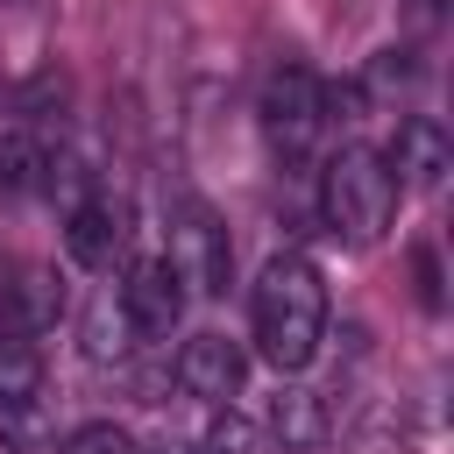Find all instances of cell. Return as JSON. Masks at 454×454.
<instances>
[{"mask_svg":"<svg viewBox=\"0 0 454 454\" xmlns=\"http://www.w3.org/2000/svg\"><path fill=\"white\" fill-rule=\"evenodd\" d=\"M64 248L78 270H114L128 255V199H114L106 184H85L71 206H64Z\"/></svg>","mask_w":454,"mask_h":454,"instance_id":"5b68a950","label":"cell"},{"mask_svg":"<svg viewBox=\"0 0 454 454\" xmlns=\"http://www.w3.org/2000/svg\"><path fill=\"white\" fill-rule=\"evenodd\" d=\"M241 376H248V355L227 333H192L184 355H177V383L192 397H206V404H234L241 397Z\"/></svg>","mask_w":454,"mask_h":454,"instance_id":"ba28073f","label":"cell"},{"mask_svg":"<svg viewBox=\"0 0 454 454\" xmlns=\"http://www.w3.org/2000/svg\"><path fill=\"white\" fill-rule=\"evenodd\" d=\"M57 454H142V447H135V433H128V426H114V419H92V426L64 433V447H57Z\"/></svg>","mask_w":454,"mask_h":454,"instance_id":"4fadbf2b","label":"cell"},{"mask_svg":"<svg viewBox=\"0 0 454 454\" xmlns=\"http://www.w3.org/2000/svg\"><path fill=\"white\" fill-rule=\"evenodd\" d=\"M43 177H50V149L35 135H0V199L21 206L43 192Z\"/></svg>","mask_w":454,"mask_h":454,"instance_id":"9c48e42d","label":"cell"},{"mask_svg":"<svg viewBox=\"0 0 454 454\" xmlns=\"http://www.w3.org/2000/svg\"><path fill=\"white\" fill-rule=\"evenodd\" d=\"M199 454H270V433L255 419H241L234 404H220L213 426H206V440H199Z\"/></svg>","mask_w":454,"mask_h":454,"instance_id":"7c38bea8","label":"cell"},{"mask_svg":"<svg viewBox=\"0 0 454 454\" xmlns=\"http://www.w3.org/2000/svg\"><path fill=\"white\" fill-rule=\"evenodd\" d=\"M319 213H326V227L340 234V241H376L383 227H390V213H397V177H390V163L376 156V149H340L333 163H326V177H319Z\"/></svg>","mask_w":454,"mask_h":454,"instance_id":"7a4b0ae2","label":"cell"},{"mask_svg":"<svg viewBox=\"0 0 454 454\" xmlns=\"http://www.w3.org/2000/svg\"><path fill=\"white\" fill-rule=\"evenodd\" d=\"M255 114H262V135H270L277 156H305V149L319 142V128H326V85H319V71L298 64V57H284V64L262 78Z\"/></svg>","mask_w":454,"mask_h":454,"instance_id":"3957f363","label":"cell"},{"mask_svg":"<svg viewBox=\"0 0 454 454\" xmlns=\"http://www.w3.org/2000/svg\"><path fill=\"white\" fill-rule=\"evenodd\" d=\"M248 326H255V355L277 376H298L319 340H326V284L305 255H270L248 298Z\"/></svg>","mask_w":454,"mask_h":454,"instance_id":"6da1fadb","label":"cell"},{"mask_svg":"<svg viewBox=\"0 0 454 454\" xmlns=\"http://www.w3.org/2000/svg\"><path fill=\"white\" fill-rule=\"evenodd\" d=\"M35 383H43V355L21 326H0V411L7 404H35Z\"/></svg>","mask_w":454,"mask_h":454,"instance_id":"30bf717a","label":"cell"},{"mask_svg":"<svg viewBox=\"0 0 454 454\" xmlns=\"http://www.w3.org/2000/svg\"><path fill=\"white\" fill-rule=\"evenodd\" d=\"M411 270H419V305H426V312H440V262H433V248H419V255H411Z\"/></svg>","mask_w":454,"mask_h":454,"instance_id":"5bb4252c","label":"cell"},{"mask_svg":"<svg viewBox=\"0 0 454 454\" xmlns=\"http://www.w3.org/2000/svg\"><path fill=\"white\" fill-rule=\"evenodd\" d=\"M170 262H177V277H184L192 291H206V298L227 291V277H234V241H227V227H220V213H213L206 199H177V206H170Z\"/></svg>","mask_w":454,"mask_h":454,"instance_id":"277c9868","label":"cell"},{"mask_svg":"<svg viewBox=\"0 0 454 454\" xmlns=\"http://www.w3.org/2000/svg\"><path fill=\"white\" fill-rule=\"evenodd\" d=\"M149 454H199V447H192V440H156Z\"/></svg>","mask_w":454,"mask_h":454,"instance_id":"9a60e30c","label":"cell"},{"mask_svg":"<svg viewBox=\"0 0 454 454\" xmlns=\"http://www.w3.org/2000/svg\"><path fill=\"white\" fill-rule=\"evenodd\" d=\"M270 433H277L284 447H319V433H326L319 397H312V390H277V404H270Z\"/></svg>","mask_w":454,"mask_h":454,"instance_id":"8fae6325","label":"cell"},{"mask_svg":"<svg viewBox=\"0 0 454 454\" xmlns=\"http://www.w3.org/2000/svg\"><path fill=\"white\" fill-rule=\"evenodd\" d=\"M390 177H397V192L411 184V192H440L447 184V170H454V142H447V128L433 121V114H411V121H397V142H390Z\"/></svg>","mask_w":454,"mask_h":454,"instance_id":"52a82bcc","label":"cell"},{"mask_svg":"<svg viewBox=\"0 0 454 454\" xmlns=\"http://www.w3.org/2000/svg\"><path fill=\"white\" fill-rule=\"evenodd\" d=\"M121 319H128V333H142V340H170V326L184 319V277H177L170 255L128 262V277H121Z\"/></svg>","mask_w":454,"mask_h":454,"instance_id":"8992f818","label":"cell"}]
</instances>
